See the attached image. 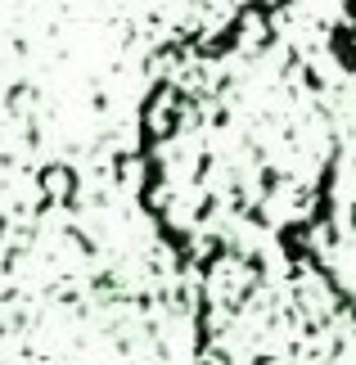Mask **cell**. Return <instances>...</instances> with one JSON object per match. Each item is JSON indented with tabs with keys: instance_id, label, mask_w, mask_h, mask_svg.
I'll list each match as a JSON object with an SVG mask.
<instances>
[{
	"instance_id": "1",
	"label": "cell",
	"mask_w": 356,
	"mask_h": 365,
	"mask_svg": "<svg viewBox=\"0 0 356 365\" xmlns=\"http://www.w3.org/2000/svg\"><path fill=\"white\" fill-rule=\"evenodd\" d=\"M203 365H356V307L325 275L262 257H208Z\"/></svg>"
}]
</instances>
